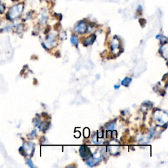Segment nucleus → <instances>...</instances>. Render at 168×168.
Returning a JSON list of instances; mask_svg holds the SVG:
<instances>
[{"label":"nucleus","mask_w":168,"mask_h":168,"mask_svg":"<svg viewBox=\"0 0 168 168\" xmlns=\"http://www.w3.org/2000/svg\"><path fill=\"white\" fill-rule=\"evenodd\" d=\"M23 8H24L23 4L21 3L17 4L16 5L12 7L8 13L9 18L11 19V20H13V19L18 18V16L21 15V13H22Z\"/></svg>","instance_id":"1"},{"label":"nucleus","mask_w":168,"mask_h":168,"mask_svg":"<svg viewBox=\"0 0 168 168\" xmlns=\"http://www.w3.org/2000/svg\"><path fill=\"white\" fill-rule=\"evenodd\" d=\"M154 116L156 121L158 122V124L161 122V124L163 125L167 122V114H164L162 111H156L154 114Z\"/></svg>","instance_id":"2"},{"label":"nucleus","mask_w":168,"mask_h":168,"mask_svg":"<svg viewBox=\"0 0 168 168\" xmlns=\"http://www.w3.org/2000/svg\"><path fill=\"white\" fill-rule=\"evenodd\" d=\"M74 30L75 32L78 33H83L86 32L87 30V25L84 22H80L77 25L75 28H74Z\"/></svg>","instance_id":"3"},{"label":"nucleus","mask_w":168,"mask_h":168,"mask_svg":"<svg viewBox=\"0 0 168 168\" xmlns=\"http://www.w3.org/2000/svg\"><path fill=\"white\" fill-rule=\"evenodd\" d=\"M120 42L117 38H114V39L111 42V50L114 54H117L120 51Z\"/></svg>","instance_id":"4"},{"label":"nucleus","mask_w":168,"mask_h":168,"mask_svg":"<svg viewBox=\"0 0 168 168\" xmlns=\"http://www.w3.org/2000/svg\"><path fill=\"white\" fill-rule=\"evenodd\" d=\"M80 155L82 156L83 158H85L87 157V156L89 155L90 154V150L87 147H85V146H81L80 150Z\"/></svg>","instance_id":"5"},{"label":"nucleus","mask_w":168,"mask_h":168,"mask_svg":"<svg viewBox=\"0 0 168 168\" xmlns=\"http://www.w3.org/2000/svg\"><path fill=\"white\" fill-rule=\"evenodd\" d=\"M110 144L114 145V146H109V149L110 151V153L111 154H116L119 150V146H115L116 145V143H110Z\"/></svg>","instance_id":"6"},{"label":"nucleus","mask_w":168,"mask_h":168,"mask_svg":"<svg viewBox=\"0 0 168 168\" xmlns=\"http://www.w3.org/2000/svg\"><path fill=\"white\" fill-rule=\"evenodd\" d=\"M23 148L26 150V152H27L28 154H29L32 152V151H33V145L32 143L26 144V147H23Z\"/></svg>","instance_id":"7"},{"label":"nucleus","mask_w":168,"mask_h":168,"mask_svg":"<svg viewBox=\"0 0 168 168\" xmlns=\"http://www.w3.org/2000/svg\"><path fill=\"white\" fill-rule=\"evenodd\" d=\"M95 39V35H93L92 36L90 37H88L87 39L85 40V45H90L93 44V42H94V40Z\"/></svg>","instance_id":"8"},{"label":"nucleus","mask_w":168,"mask_h":168,"mask_svg":"<svg viewBox=\"0 0 168 168\" xmlns=\"http://www.w3.org/2000/svg\"><path fill=\"white\" fill-rule=\"evenodd\" d=\"M131 78H125L124 80L122 81V84L124 86H128L129 85V83H131Z\"/></svg>","instance_id":"9"},{"label":"nucleus","mask_w":168,"mask_h":168,"mask_svg":"<svg viewBox=\"0 0 168 168\" xmlns=\"http://www.w3.org/2000/svg\"><path fill=\"white\" fill-rule=\"evenodd\" d=\"M70 41H71L72 44L74 45H77L78 44V39L76 36H72L70 39Z\"/></svg>","instance_id":"10"},{"label":"nucleus","mask_w":168,"mask_h":168,"mask_svg":"<svg viewBox=\"0 0 168 168\" xmlns=\"http://www.w3.org/2000/svg\"><path fill=\"white\" fill-rule=\"evenodd\" d=\"M90 132H89V129L88 128H85L83 130V135L85 137V138H88L89 136Z\"/></svg>","instance_id":"11"},{"label":"nucleus","mask_w":168,"mask_h":168,"mask_svg":"<svg viewBox=\"0 0 168 168\" xmlns=\"http://www.w3.org/2000/svg\"><path fill=\"white\" fill-rule=\"evenodd\" d=\"M5 10V7L3 4L0 3V13H3Z\"/></svg>","instance_id":"12"},{"label":"nucleus","mask_w":168,"mask_h":168,"mask_svg":"<svg viewBox=\"0 0 168 168\" xmlns=\"http://www.w3.org/2000/svg\"><path fill=\"white\" fill-rule=\"evenodd\" d=\"M26 164H27L28 165H29V166L30 167H34V166H33V164H32V162L30 159H28L27 160H26Z\"/></svg>","instance_id":"13"},{"label":"nucleus","mask_w":168,"mask_h":168,"mask_svg":"<svg viewBox=\"0 0 168 168\" xmlns=\"http://www.w3.org/2000/svg\"><path fill=\"white\" fill-rule=\"evenodd\" d=\"M74 135H75V137L76 138L80 137V133L79 131H76V132H75V133H74Z\"/></svg>","instance_id":"14"},{"label":"nucleus","mask_w":168,"mask_h":168,"mask_svg":"<svg viewBox=\"0 0 168 168\" xmlns=\"http://www.w3.org/2000/svg\"><path fill=\"white\" fill-rule=\"evenodd\" d=\"M102 131H99L98 132V137L99 138H102Z\"/></svg>","instance_id":"15"},{"label":"nucleus","mask_w":168,"mask_h":168,"mask_svg":"<svg viewBox=\"0 0 168 168\" xmlns=\"http://www.w3.org/2000/svg\"><path fill=\"white\" fill-rule=\"evenodd\" d=\"M112 136V132L110 131H107V137H110Z\"/></svg>","instance_id":"16"},{"label":"nucleus","mask_w":168,"mask_h":168,"mask_svg":"<svg viewBox=\"0 0 168 168\" xmlns=\"http://www.w3.org/2000/svg\"><path fill=\"white\" fill-rule=\"evenodd\" d=\"M120 87V85H115L114 86V88L116 89H119Z\"/></svg>","instance_id":"17"},{"label":"nucleus","mask_w":168,"mask_h":168,"mask_svg":"<svg viewBox=\"0 0 168 168\" xmlns=\"http://www.w3.org/2000/svg\"><path fill=\"white\" fill-rule=\"evenodd\" d=\"M13 1H18V0H13Z\"/></svg>","instance_id":"18"},{"label":"nucleus","mask_w":168,"mask_h":168,"mask_svg":"<svg viewBox=\"0 0 168 168\" xmlns=\"http://www.w3.org/2000/svg\"><path fill=\"white\" fill-rule=\"evenodd\" d=\"M0 1H2V0H0Z\"/></svg>","instance_id":"19"}]
</instances>
